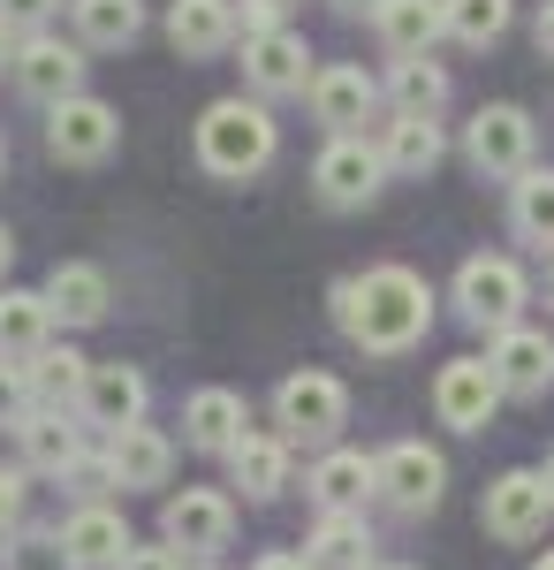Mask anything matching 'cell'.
<instances>
[{
  "mask_svg": "<svg viewBox=\"0 0 554 570\" xmlns=\"http://www.w3.org/2000/svg\"><path fill=\"white\" fill-rule=\"evenodd\" d=\"M168 39L182 61H214L236 46V0H175L168 8Z\"/></svg>",
  "mask_w": 554,
  "mask_h": 570,
  "instance_id": "cell-20",
  "label": "cell"
},
{
  "mask_svg": "<svg viewBox=\"0 0 554 570\" xmlns=\"http://www.w3.org/2000/svg\"><path fill=\"white\" fill-rule=\"evenodd\" d=\"M380 153H387V176H433L441 153H448V137H441L433 115H395L387 137H380Z\"/></svg>",
  "mask_w": 554,
  "mask_h": 570,
  "instance_id": "cell-29",
  "label": "cell"
},
{
  "mask_svg": "<svg viewBox=\"0 0 554 570\" xmlns=\"http://www.w3.org/2000/svg\"><path fill=\"white\" fill-rule=\"evenodd\" d=\"M387 107H395V115H441V107H448V77H441V61H433V53L395 61V77H387Z\"/></svg>",
  "mask_w": 554,
  "mask_h": 570,
  "instance_id": "cell-32",
  "label": "cell"
},
{
  "mask_svg": "<svg viewBox=\"0 0 554 570\" xmlns=\"http://www.w3.org/2000/svg\"><path fill=\"white\" fill-rule=\"evenodd\" d=\"M115 570H182V548H129Z\"/></svg>",
  "mask_w": 554,
  "mask_h": 570,
  "instance_id": "cell-40",
  "label": "cell"
},
{
  "mask_svg": "<svg viewBox=\"0 0 554 570\" xmlns=\"http://www.w3.org/2000/svg\"><path fill=\"white\" fill-rule=\"evenodd\" d=\"M266 31H281V0H236V46L266 39Z\"/></svg>",
  "mask_w": 554,
  "mask_h": 570,
  "instance_id": "cell-37",
  "label": "cell"
},
{
  "mask_svg": "<svg viewBox=\"0 0 554 570\" xmlns=\"http://www.w3.org/2000/svg\"><path fill=\"white\" fill-rule=\"evenodd\" d=\"M61 480H69V494H77V502H99V494L115 487V464H107V449H99V456L85 449V456H77V464H69Z\"/></svg>",
  "mask_w": 554,
  "mask_h": 570,
  "instance_id": "cell-36",
  "label": "cell"
},
{
  "mask_svg": "<svg viewBox=\"0 0 554 570\" xmlns=\"http://www.w3.org/2000/svg\"><path fill=\"white\" fill-rule=\"evenodd\" d=\"M311 46L297 39V31H266V39L244 46V85H251V99H297V91H311Z\"/></svg>",
  "mask_w": 554,
  "mask_h": 570,
  "instance_id": "cell-13",
  "label": "cell"
},
{
  "mask_svg": "<svg viewBox=\"0 0 554 570\" xmlns=\"http://www.w3.org/2000/svg\"><path fill=\"white\" fill-rule=\"evenodd\" d=\"M342 16H373V8H380V0H335Z\"/></svg>",
  "mask_w": 554,
  "mask_h": 570,
  "instance_id": "cell-45",
  "label": "cell"
},
{
  "mask_svg": "<svg viewBox=\"0 0 554 570\" xmlns=\"http://www.w3.org/2000/svg\"><path fill=\"white\" fill-rule=\"evenodd\" d=\"M198 168L214 183H251L266 160H274V145H281V130H274V115H266V99H214L206 115H198Z\"/></svg>",
  "mask_w": 554,
  "mask_h": 570,
  "instance_id": "cell-2",
  "label": "cell"
},
{
  "mask_svg": "<svg viewBox=\"0 0 554 570\" xmlns=\"http://www.w3.org/2000/svg\"><path fill=\"white\" fill-rule=\"evenodd\" d=\"M532 289H524V266L502 259V252H478V259L456 266V312H464L471 327H486V335H502L516 327V305H524Z\"/></svg>",
  "mask_w": 554,
  "mask_h": 570,
  "instance_id": "cell-4",
  "label": "cell"
},
{
  "mask_svg": "<svg viewBox=\"0 0 554 570\" xmlns=\"http://www.w3.org/2000/svg\"><path fill=\"white\" fill-rule=\"evenodd\" d=\"M441 487H448V456H441V449H426V441L380 449V502L387 510L426 518V510H441Z\"/></svg>",
  "mask_w": 554,
  "mask_h": 570,
  "instance_id": "cell-11",
  "label": "cell"
},
{
  "mask_svg": "<svg viewBox=\"0 0 554 570\" xmlns=\"http://www.w3.org/2000/svg\"><path fill=\"white\" fill-rule=\"evenodd\" d=\"M289 434H244L228 449V480L244 487V502H274L281 487H289Z\"/></svg>",
  "mask_w": 554,
  "mask_h": 570,
  "instance_id": "cell-24",
  "label": "cell"
},
{
  "mask_svg": "<svg viewBox=\"0 0 554 570\" xmlns=\"http://www.w3.org/2000/svg\"><path fill=\"white\" fill-rule=\"evenodd\" d=\"M23 502H31V472H0V540L23 532Z\"/></svg>",
  "mask_w": 554,
  "mask_h": 570,
  "instance_id": "cell-38",
  "label": "cell"
},
{
  "mask_svg": "<svg viewBox=\"0 0 554 570\" xmlns=\"http://www.w3.org/2000/svg\"><path fill=\"white\" fill-rule=\"evenodd\" d=\"M61 0H0V16L16 23V31H46V16H53Z\"/></svg>",
  "mask_w": 554,
  "mask_h": 570,
  "instance_id": "cell-39",
  "label": "cell"
},
{
  "mask_svg": "<svg viewBox=\"0 0 554 570\" xmlns=\"http://www.w3.org/2000/svg\"><path fill=\"white\" fill-rule=\"evenodd\" d=\"M380 99H387V91L373 85L365 69H349V61H335V69L311 77V115H319L335 137H365V122H373Z\"/></svg>",
  "mask_w": 554,
  "mask_h": 570,
  "instance_id": "cell-14",
  "label": "cell"
},
{
  "mask_svg": "<svg viewBox=\"0 0 554 570\" xmlns=\"http://www.w3.org/2000/svg\"><path fill=\"white\" fill-rule=\"evenodd\" d=\"M16 441H23V472H46V480H61L77 456H85V434L46 403V411H31L23 426H16Z\"/></svg>",
  "mask_w": 554,
  "mask_h": 570,
  "instance_id": "cell-26",
  "label": "cell"
},
{
  "mask_svg": "<svg viewBox=\"0 0 554 570\" xmlns=\"http://www.w3.org/2000/svg\"><path fill=\"white\" fill-rule=\"evenodd\" d=\"M441 16H448L456 46H494L510 31V0H441Z\"/></svg>",
  "mask_w": 554,
  "mask_h": 570,
  "instance_id": "cell-33",
  "label": "cell"
},
{
  "mask_svg": "<svg viewBox=\"0 0 554 570\" xmlns=\"http://www.w3.org/2000/svg\"><path fill=\"white\" fill-rule=\"evenodd\" d=\"M532 570H554V556H540V563H532Z\"/></svg>",
  "mask_w": 554,
  "mask_h": 570,
  "instance_id": "cell-46",
  "label": "cell"
},
{
  "mask_svg": "<svg viewBox=\"0 0 554 570\" xmlns=\"http://www.w3.org/2000/svg\"><path fill=\"white\" fill-rule=\"evenodd\" d=\"M349 426V389L335 373H289L274 389V434L289 441H335Z\"/></svg>",
  "mask_w": 554,
  "mask_h": 570,
  "instance_id": "cell-5",
  "label": "cell"
},
{
  "mask_svg": "<svg viewBox=\"0 0 554 570\" xmlns=\"http://www.w3.org/2000/svg\"><path fill=\"white\" fill-rule=\"evenodd\" d=\"M31 365V389H39V403H85V381H91V357L69 351V343H46L39 357H23Z\"/></svg>",
  "mask_w": 554,
  "mask_h": 570,
  "instance_id": "cell-31",
  "label": "cell"
},
{
  "mask_svg": "<svg viewBox=\"0 0 554 570\" xmlns=\"http://www.w3.org/2000/svg\"><path fill=\"white\" fill-rule=\"evenodd\" d=\"M16 46H23V31H16V23L0 16V69H16Z\"/></svg>",
  "mask_w": 554,
  "mask_h": 570,
  "instance_id": "cell-42",
  "label": "cell"
},
{
  "mask_svg": "<svg viewBox=\"0 0 554 570\" xmlns=\"http://www.w3.org/2000/svg\"><path fill=\"white\" fill-rule=\"evenodd\" d=\"M244 434H251V403H244L236 389H198L190 403H182V441H190V449L228 456Z\"/></svg>",
  "mask_w": 554,
  "mask_h": 570,
  "instance_id": "cell-17",
  "label": "cell"
},
{
  "mask_svg": "<svg viewBox=\"0 0 554 570\" xmlns=\"http://www.w3.org/2000/svg\"><path fill=\"white\" fill-rule=\"evenodd\" d=\"M281 8H289V0H281Z\"/></svg>",
  "mask_w": 554,
  "mask_h": 570,
  "instance_id": "cell-51",
  "label": "cell"
},
{
  "mask_svg": "<svg viewBox=\"0 0 554 570\" xmlns=\"http://www.w3.org/2000/svg\"><path fill=\"white\" fill-rule=\"evenodd\" d=\"M464 153H471V168H478L486 183H516L524 168H532V115L510 107V99L478 107L471 130H464Z\"/></svg>",
  "mask_w": 554,
  "mask_h": 570,
  "instance_id": "cell-7",
  "label": "cell"
},
{
  "mask_svg": "<svg viewBox=\"0 0 554 570\" xmlns=\"http://www.w3.org/2000/svg\"><path fill=\"white\" fill-rule=\"evenodd\" d=\"M61 548H69V563H77V570H115L137 540H129L122 510H107V502H77L69 525H61Z\"/></svg>",
  "mask_w": 554,
  "mask_h": 570,
  "instance_id": "cell-16",
  "label": "cell"
},
{
  "mask_svg": "<svg viewBox=\"0 0 554 570\" xmlns=\"http://www.w3.org/2000/svg\"><path fill=\"white\" fill-rule=\"evenodd\" d=\"M532 39H540V53H547V61H554V0H547V8H540V23H532Z\"/></svg>",
  "mask_w": 554,
  "mask_h": 570,
  "instance_id": "cell-41",
  "label": "cell"
},
{
  "mask_svg": "<svg viewBox=\"0 0 554 570\" xmlns=\"http://www.w3.org/2000/svg\"><path fill=\"white\" fill-rule=\"evenodd\" d=\"M502 373H494V357H448L441 373H433V411H441V426H456V434H486V419H494V403H502Z\"/></svg>",
  "mask_w": 554,
  "mask_h": 570,
  "instance_id": "cell-8",
  "label": "cell"
},
{
  "mask_svg": "<svg viewBox=\"0 0 554 570\" xmlns=\"http://www.w3.org/2000/svg\"><path fill=\"white\" fill-rule=\"evenodd\" d=\"M304 494H311L319 510H365V494H380V456H365V449H327V456L311 464Z\"/></svg>",
  "mask_w": 554,
  "mask_h": 570,
  "instance_id": "cell-18",
  "label": "cell"
},
{
  "mask_svg": "<svg viewBox=\"0 0 554 570\" xmlns=\"http://www.w3.org/2000/svg\"><path fill=\"white\" fill-rule=\"evenodd\" d=\"M335 327L365 357L418 351L426 327H433L426 274H410V266H365V274H342V282H335Z\"/></svg>",
  "mask_w": 554,
  "mask_h": 570,
  "instance_id": "cell-1",
  "label": "cell"
},
{
  "mask_svg": "<svg viewBox=\"0 0 554 570\" xmlns=\"http://www.w3.org/2000/svg\"><path fill=\"white\" fill-rule=\"evenodd\" d=\"M380 176H387V153L365 145V137H327V153L311 160V190H319L335 214L373 206V198H380Z\"/></svg>",
  "mask_w": 554,
  "mask_h": 570,
  "instance_id": "cell-9",
  "label": "cell"
},
{
  "mask_svg": "<svg viewBox=\"0 0 554 570\" xmlns=\"http://www.w3.org/2000/svg\"><path fill=\"white\" fill-rule=\"evenodd\" d=\"M31 403H39L31 365H23V357H0V426H23V419H31Z\"/></svg>",
  "mask_w": 554,
  "mask_h": 570,
  "instance_id": "cell-35",
  "label": "cell"
},
{
  "mask_svg": "<svg viewBox=\"0 0 554 570\" xmlns=\"http://www.w3.org/2000/svg\"><path fill=\"white\" fill-rule=\"evenodd\" d=\"M486 357H494V373H502V389H510V395H547V381H554V343L540 335V327H502Z\"/></svg>",
  "mask_w": 554,
  "mask_h": 570,
  "instance_id": "cell-23",
  "label": "cell"
},
{
  "mask_svg": "<svg viewBox=\"0 0 554 570\" xmlns=\"http://www.w3.org/2000/svg\"><path fill=\"white\" fill-rule=\"evenodd\" d=\"M107 464H115V487H122V494L168 487L175 480V441L137 419V426H122V434H107Z\"/></svg>",
  "mask_w": 554,
  "mask_h": 570,
  "instance_id": "cell-15",
  "label": "cell"
},
{
  "mask_svg": "<svg viewBox=\"0 0 554 570\" xmlns=\"http://www.w3.org/2000/svg\"><path fill=\"white\" fill-rule=\"evenodd\" d=\"M547 487H554V456H547Z\"/></svg>",
  "mask_w": 554,
  "mask_h": 570,
  "instance_id": "cell-49",
  "label": "cell"
},
{
  "mask_svg": "<svg viewBox=\"0 0 554 570\" xmlns=\"http://www.w3.org/2000/svg\"><path fill=\"white\" fill-rule=\"evenodd\" d=\"M53 343L46 289H0V357H39Z\"/></svg>",
  "mask_w": 554,
  "mask_h": 570,
  "instance_id": "cell-28",
  "label": "cell"
},
{
  "mask_svg": "<svg viewBox=\"0 0 554 570\" xmlns=\"http://www.w3.org/2000/svg\"><path fill=\"white\" fill-rule=\"evenodd\" d=\"M46 305H53V320H69V327H99L107 305H115V289H107V274L91 259H61L46 274Z\"/></svg>",
  "mask_w": 554,
  "mask_h": 570,
  "instance_id": "cell-22",
  "label": "cell"
},
{
  "mask_svg": "<svg viewBox=\"0 0 554 570\" xmlns=\"http://www.w3.org/2000/svg\"><path fill=\"white\" fill-rule=\"evenodd\" d=\"M373 570H403V563H373Z\"/></svg>",
  "mask_w": 554,
  "mask_h": 570,
  "instance_id": "cell-48",
  "label": "cell"
},
{
  "mask_svg": "<svg viewBox=\"0 0 554 570\" xmlns=\"http://www.w3.org/2000/svg\"><path fill=\"white\" fill-rule=\"evenodd\" d=\"M145 403H152V389H145V373L137 365H91V381H85V411L91 426H107V434H122V426H137L145 419Z\"/></svg>",
  "mask_w": 554,
  "mask_h": 570,
  "instance_id": "cell-19",
  "label": "cell"
},
{
  "mask_svg": "<svg viewBox=\"0 0 554 570\" xmlns=\"http://www.w3.org/2000/svg\"><path fill=\"white\" fill-rule=\"evenodd\" d=\"M373 31H380V46L395 61H410V53H433V39L448 31V16H441V0H380Z\"/></svg>",
  "mask_w": 554,
  "mask_h": 570,
  "instance_id": "cell-25",
  "label": "cell"
},
{
  "mask_svg": "<svg viewBox=\"0 0 554 570\" xmlns=\"http://www.w3.org/2000/svg\"><path fill=\"white\" fill-rule=\"evenodd\" d=\"M0 168H8V145H0Z\"/></svg>",
  "mask_w": 554,
  "mask_h": 570,
  "instance_id": "cell-50",
  "label": "cell"
},
{
  "mask_svg": "<svg viewBox=\"0 0 554 570\" xmlns=\"http://www.w3.org/2000/svg\"><path fill=\"white\" fill-rule=\"evenodd\" d=\"M251 570H311V563H304V556H281V548H274V556H258Z\"/></svg>",
  "mask_w": 554,
  "mask_h": 570,
  "instance_id": "cell-43",
  "label": "cell"
},
{
  "mask_svg": "<svg viewBox=\"0 0 554 570\" xmlns=\"http://www.w3.org/2000/svg\"><path fill=\"white\" fill-rule=\"evenodd\" d=\"M0 563H8V570H77V563H69V548H61V532H46V525L8 532V540H0Z\"/></svg>",
  "mask_w": 554,
  "mask_h": 570,
  "instance_id": "cell-34",
  "label": "cell"
},
{
  "mask_svg": "<svg viewBox=\"0 0 554 570\" xmlns=\"http://www.w3.org/2000/svg\"><path fill=\"white\" fill-rule=\"evenodd\" d=\"M85 39H53V31H23L16 46V91L23 99H39V107H61V99H77L85 91Z\"/></svg>",
  "mask_w": 554,
  "mask_h": 570,
  "instance_id": "cell-6",
  "label": "cell"
},
{
  "mask_svg": "<svg viewBox=\"0 0 554 570\" xmlns=\"http://www.w3.org/2000/svg\"><path fill=\"white\" fill-rule=\"evenodd\" d=\"M547 305H554V274H547Z\"/></svg>",
  "mask_w": 554,
  "mask_h": 570,
  "instance_id": "cell-47",
  "label": "cell"
},
{
  "mask_svg": "<svg viewBox=\"0 0 554 570\" xmlns=\"http://www.w3.org/2000/svg\"><path fill=\"white\" fill-rule=\"evenodd\" d=\"M115 145H122V115H115L107 99L77 91V99L46 107V153H53L61 168H99Z\"/></svg>",
  "mask_w": 554,
  "mask_h": 570,
  "instance_id": "cell-3",
  "label": "cell"
},
{
  "mask_svg": "<svg viewBox=\"0 0 554 570\" xmlns=\"http://www.w3.org/2000/svg\"><path fill=\"white\" fill-rule=\"evenodd\" d=\"M8 266H16V236H8V220H0V289H8Z\"/></svg>",
  "mask_w": 554,
  "mask_h": 570,
  "instance_id": "cell-44",
  "label": "cell"
},
{
  "mask_svg": "<svg viewBox=\"0 0 554 570\" xmlns=\"http://www.w3.org/2000/svg\"><path fill=\"white\" fill-rule=\"evenodd\" d=\"M510 228L524 244L554 252V168H524V176L510 183Z\"/></svg>",
  "mask_w": 554,
  "mask_h": 570,
  "instance_id": "cell-30",
  "label": "cell"
},
{
  "mask_svg": "<svg viewBox=\"0 0 554 570\" xmlns=\"http://www.w3.org/2000/svg\"><path fill=\"white\" fill-rule=\"evenodd\" d=\"M160 540L182 548V556H220L236 540V502L220 487H182V494H168V510H160Z\"/></svg>",
  "mask_w": 554,
  "mask_h": 570,
  "instance_id": "cell-10",
  "label": "cell"
},
{
  "mask_svg": "<svg viewBox=\"0 0 554 570\" xmlns=\"http://www.w3.org/2000/svg\"><path fill=\"white\" fill-rule=\"evenodd\" d=\"M304 563L311 570H373V525H365V510H319V525L304 540Z\"/></svg>",
  "mask_w": 554,
  "mask_h": 570,
  "instance_id": "cell-21",
  "label": "cell"
},
{
  "mask_svg": "<svg viewBox=\"0 0 554 570\" xmlns=\"http://www.w3.org/2000/svg\"><path fill=\"white\" fill-rule=\"evenodd\" d=\"M486 532L494 540H510V548H524V540H540L547 532V518H554V487H547V472H502V480L486 487Z\"/></svg>",
  "mask_w": 554,
  "mask_h": 570,
  "instance_id": "cell-12",
  "label": "cell"
},
{
  "mask_svg": "<svg viewBox=\"0 0 554 570\" xmlns=\"http://www.w3.org/2000/svg\"><path fill=\"white\" fill-rule=\"evenodd\" d=\"M69 23L91 53H122L145 39V0H69Z\"/></svg>",
  "mask_w": 554,
  "mask_h": 570,
  "instance_id": "cell-27",
  "label": "cell"
}]
</instances>
